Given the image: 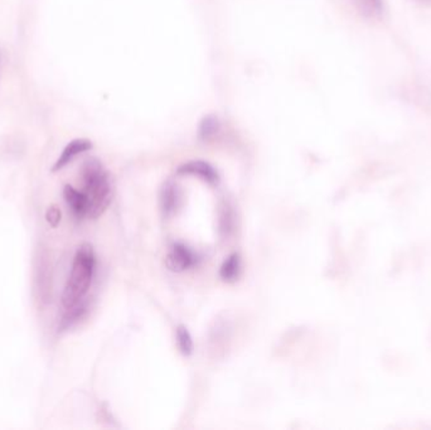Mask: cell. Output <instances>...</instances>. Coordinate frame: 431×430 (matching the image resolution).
Here are the masks:
<instances>
[{
    "label": "cell",
    "mask_w": 431,
    "mask_h": 430,
    "mask_svg": "<svg viewBox=\"0 0 431 430\" xmlns=\"http://www.w3.org/2000/svg\"><path fill=\"white\" fill-rule=\"evenodd\" d=\"M83 193L88 202V218L96 220L110 206L112 199V186L110 175L105 170L101 162L90 158L82 166Z\"/></svg>",
    "instance_id": "6da1fadb"
},
{
    "label": "cell",
    "mask_w": 431,
    "mask_h": 430,
    "mask_svg": "<svg viewBox=\"0 0 431 430\" xmlns=\"http://www.w3.org/2000/svg\"><path fill=\"white\" fill-rule=\"evenodd\" d=\"M96 256L90 244H82L73 257L71 274L66 283L62 304L64 309L85 301L95 273Z\"/></svg>",
    "instance_id": "7a4b0ae2"
},
{
    "label": "cell",
    "mask_w": 431,
    "mask_h": 430,
    "mask_svg": "<svg viewBox=\"0 0 431 430\" xmlns=\"http://www.w3.org/2000/svg\"><path fill=\"white\" fill-rule=\"evenodd\" d=\"M194 255L192 254L191 250L182 244H174L172 250L166 259V265L168 269L174 273H182V271L190 269L194 264Z\"/></svg>",
    "instance_id": "3957f363"
},
{
    "label": "cell",
    "mask_w": 431,
    "mask_h": 430,
    "mask_svg": "<svg viewBox=\"0 0 431 430\" xmlns=\"http://www.w3.org/2000/svg\"><path fill=\"white\" fill-rule=\"evenodd\" d=\"M177 173L178 175H197L203 181L211 184H217L218 182V173L216 172L215 168L203 160L187 162L177 169Z\"/></svg>",
    "instance_id": "277c9868"
},
{
    "label": "cell",
    "mask_w": 431,
    "mask_h": 430,
    "mask_svg": "<svg viewBox=\"0 0 431 430\" xmlns=\"http://www.w3.org/2000/svg\"><path fill=\"white\" fill-rule=\"evenodd\" d=\"M64 197L67 206L71 210L72 215L76 218L82 220V218H88V202L86 194L83 191H77L76 188H73L70 184H67L64 187Z\"/></svg>",
    "instance_id": "5b68a950"
},
{
    "label": "cell",
    "mask_w": 431,
    "mask_h": 430,
    "mask_svg": "<svg viewBox=\"0 0 431 430\" xmlns=\"http://www.w3.org/2000/svg\"><path fill=\"white\" fill-rule=\"evenodd\" d=\"M92 148V143L88 139H75L71 143L67 144L64 148L62 154L60 155V158L57 160L55 166L52 168L53 172L61 170L62 168L66 167L70 162L73 160L75 157H77L81 153L90 151Z\"/></svg>",
    "instance_id": "8992f818"
},
{
    "label": "cell",
    "mask_w": 431,
    "mask_h": 430,
    "mask_svg": "<svg viewBox=\"0 0 431 430\" xmlns=\"http://www.w3.org/2000/svg\"><path fill=\"white\" fill-rule=\"evenodd\" d=\"M181 203V193L176 184L172 182L163 186L161 191H160V207L163 211V215H173L177 211V208L179 207Z\"/></svg>",
    "instance_id": "52a82bcc"
},
{
    "label": "cell",
    "mask_w": 431,
    "mask_h": 430,
    "mask_svg": "<svg viewBox=\"0 0 431 430\" xmlns=\"http://www.w3.org/2000/svg\"><path fill=\"white\" fill-rule=\"evenodd\" d=\"M241 274V257L237 253L228 256L220 268V277L226 283H233Z\"/></svg>",
    "instance_id": "ba28073f"
},
{
    "label": "cell",
    "mask_w": 431,
    "mask_h": 430,
    "mask_svg": "<svg viewBox=\"0 0 431 430\" xmlns=\"http://www.w3.org/2000/svg\"><path fill=\"white\" fill-rule=\"evenodd\" d=\"M88 312V304L83 301V302L79 303L77 305L71 307V308H67L66 313L64 314V317L61 319V325L60 328L61 331H67L70 329L71 327L75 326L79 320L85 317Z\"/></svg>",
    "instance_id": "9c48e42d"
},
{
    "label": "cell",
    "mask_w": 431,
    "mask_h": 430,
    "mask_svg": "<svg viewBox=\"0 0 431 430\" xmlns=\"http://www.w3.org/2000/svg\"><path fill=\"white\" fill-rule=\"evenodd\" d=\"M220 129H221L220 120L216 115L211 114V115L205 116L200 121V128H198V136H200V140L209 142L220 133Z\"/></svg>",
    "instance_id": "30bf717a"
},
{
    "label": "cell",
    "mask_w": 431,
    "mask_h": 430,
    "mask_svg": "<svg viewBox=\"0 0 431 430\" xmlns=\"http://www.w3.org/2000/svg\"><path fill=\"white\" fill-rule=\"evenodd\" d=\"M177 343L178 349L182 352L184 356H191L193 353V341H192L191 333L185 327L178 326L176 331Z\"/></svg>",
    "instance_id": "8fae6325"
},
{
    "label": "cell",
    "mask_w": 431,
    "mask_h": 430,
    "mask_svg": "<svg viewBox=\"0 0 431 430\" xmlns=\"http://www.w3.org/2000/svg\"><path fill=\"white\" fill-rule=\"evenodd\" d=\"M361 3L368 14H378L382 10V0H361Z\"/></svg>",
    "instance_id": "7c38bea8"
},
{
    "label": "cell",
    "mask_w": 431,
    "mask_h": 430,
    "mask_svg": "<svg viewBox=\"0 0 431 430\" xmlns=\"http://www.w3.org/2000/svg\"><path fill=\"white\" fill-rule=\"evenodd\" d=\"M46 220L47 223L52 226V227H56L57 225L61 221V210L57 207V206H51L48 208L47 214H46Z\"/></svg>",
    "instance_id": "4fadbf2b"
},
{
    "label": "cell",
    "mask_w": 431,
    "mask_h": 430,
    "mask_svg": "<svg viewBox=\"0 0 431 430\" xmlns=\"http://www.w3.org/2000/svg\"><path fill=\"white\" fill-rule=\"evenodd\" d=\"M0 60H1V55H0Z\"/></svg>",
    "instance_id": "5bb4252c"
}]
</instances>
